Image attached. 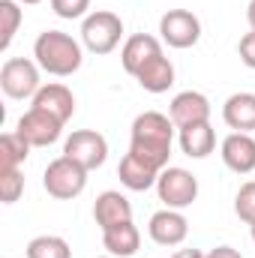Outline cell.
<instances>
[{
	"label": "cell",
	"instance_id": "cell-1",
	"mask_svg": "<svg viewBox=\"0 0 255 258\" xmlns=\"http://www.w3.org/2000/svg\"><path fill=\"white\" fill-rule=\"evenodd\" d=\"M174 123L162 111H141L132 120L129 135V153H135L141 162L153 165L156 171L168 168L171 159V144H174Z\"/></svg>",
	"mask_w": 255,
	"mask_h": 258
},
{
	"label": "cell",
	"instance_id": "cell-2",
	"mask_svg": "<svg viewBox=\"0 0 255 258\" xmlns=\"http://www.w3.org/2000/svg\"><path fill=\"white\" fill-rule=\"evenodd\" d=\"M33 57H36L39 69H45L48 75L66 78V75L81 69L84 48L78 39H72L63 30H42L33 42Z\"/></svg>",
	"mask_w": 255,
	"mask_h": 258
},
{
	"label": "cell",
	"instance_id": "cell-3",
	"mask_svg": "<svg viewBox=\"0 0 255 258\" xmlns=\"http://www.w3.org/2000/svg\"><path fill=\"white\" fill-rule=\"evenodd\" d=\"M120 39H123V21H120V15H114L108 9L90 12L81 21V45L90 54H111L120 45Z\"/></svg>",
	"mask_w": 255,
	"mask_h": 258
},
{
	"label": "cell",
	"instance_id": "cell-4",
	"mask_svg": "<svg viewBox=\"0 0 255 258\" xmlns=\"http://www.w3.org/2000/svg\"><path fill=\"white\" fill-rule=\"evenodd\" d=\"M42 186L45 192L57 201H72L84 192L87 186V168H81L78 162H72L69 156H57L48 162L45 174H42Z\"/></svg>",
	"mask_w": 255,
	"mask_h": 258
},
{
	"label": "cell",
	"instance_id": "cell-5",
	"mask_svg": "<svg viewBox=\"0 0 255 258\" xmlns=\"http://www.w3.org/2000/svg\"><path fill=\"white\" fill-rule=\"evenodd\" d=\"M0 87L9 99H33L42 87L39 63L27 57H9L0 66Z\"/></svg>",
	"mask_w": 255,
	"mask_h": 258
},
{
	"label": "cell",
	"instance_id": "cell-6",
	"mask_svg": "<svg viewBox=\"0 0 255 258\" xmlns=\"http://www.w3.org/2000/svg\"><path fill=\"white\" fill-rule=\"evenodd\" d=\"M156 192H159V201L165 207L183 210L198 198V177L192 171H186V168H180V165H168V168L159 171Z\"/></svg>",
	"mask_w": 255,
	"mask_h": 258
},
{
	"label": "cell",
	"instance_id": "cell-7",
	"mask_svg": "<svg viewBox=\"0 0 255 258\" xmlns=\"http://www.w3.org/2000/svg\"><path fill=\"white\" fill-rule=\"evenodd\" d=\"M63 156H69L72 162H78L81 168L93 171V168H102L105 159H108V141L102 132L96 129H75L63 144Z\"/></svg>",
	"mask_w": 255,
	"mask_h": 258
},
{
	"label": "cell",
	"instance_id": "cell-8",
	"mask_svg": "<svg viewBox=\"0 0 255 258\" xmlns=\"http://www.w3.org/2000/svg\"><path fill=\"white\" fill-rule=\"evenodd\" d=\"M159 33H162L165 45L183 51V48L198 45V39H201V21L189 9H168L159 18Z\"/></svg>",
	"mask_w": 255,
	"mask_h": 258
},
{
	"label": "cell",
	"instance_id": "cell-9",
	"mask_svg": "<svg viewBox=\"0 0 255 258\" xmlns=\"http://www.w3.org/2000/svg\"><path fill=\"white\" fill-rule=\"evenodd\" d=\"M15 132H18L30 147H48V144H54V141L60 138L63 123H60L54 114H48V111H42V108H33V105H30V108L18 117Z\"/></svg>",
	"mask_w": 255,
	"mask_h": 258
},
{
	"label": "cell",
	"instance_id": "cell-10",
	"mask_svg": "<svg viewBox=\"0 0 255 258\" xmlns=\"http://www.w3.org/2000/svg\"><path fill=\"white\" fill-rule=\"evenodd\" d=\"M168 117L177 129L195 126V123H210V99L198 90H183L171 99Z\"/></svg>",
	"mask_w": 255,
	"mask_h": 258
},
{
	"label": "cell",
	"instance_id": "cell-11",
	"mask_svg": "<svg viewBox=\"0 0 255 258\" xmlns=\"http://www.w3.org/2000/svg\"><path fill=\"white\" fill-rule=\"evenodd\" d=\"M147 231H150V240L159 243V246H180L189 234V222L180 210H156L147 222Z\"/></svg>",
	"mask_w": 255,
	"mask_h": 258
},
{
	"label": "cell",
	"instance_id": "cell-12",
	"mask_svg": "<svg viewBox=\"0 0 255 258\" xmlns=\"http://www.w3.org/2000/svg\"><path fill=\"white\" fill-rule=\"evenodd\" d=\"M222 162L234 174H252L255 171V138L249 132H231L222 138Z\"/></svg>",
	"mask_w": 255,
	"mask_h": 258
},
{
	"label": "cell",
	"instance_id": "cell-13",
	"mask_svg": "<svg viewBox=\"0 0 255 258\" xmlns=\"http://www.w3.org/2000/svg\"><path fill=\"white\" fill-rule=\"evenodd\" d=\"M93 219H96V225L102 231H108L114 225H123V222H132V204H129V198L123 192L105 189L93 201Z\"/></svg>",
	"mask_w": 255,
	"mask_h": 258
},
{
	"label": "cell",
	"instance_id": "cell-14",
	"mask_svg": "<svg viewBox=\"0 0 255 258\" xmlns=\"http://www.w3.org/2000/svg\"><path fill=\"white\" fill-rule=\"evenodd\" d=\"M159 54H162V42H159L156 36H150V33H135V36H129L126 42H123V48H120V63H123V69L135 78V75L141 72V66L150 63V60L159 57Z\"/></svg>",
	"mask_w": 255,
	"mask_h": 258
},
{
	"label": "cell",
	"instance_id": "cell-15",
	"mask_svg": "<svg viewBox=\"0 0 255 258\" xmlns=\"http://www.w3.org/2000/svg\"><path fill=\"white\" fill-rule=\"evenodd\" d=\"M33 108H42V111L54 114L60 123H66L75 114V96L66 84H42L39 93L33 96Z\"/></svg>",
	"mask_w": 255,
	"mask_h": 258
},
{
	"label": "cell",
	"instance_id": "cell-16",
	"mask_svg": "<svg viewBox=\"0 0 255 258\" xmlns=\"http://www.w3.org/2000/svg\"><path fill=\"white\" fill-rule=\"evenodd\" d=\"M222 120L234 132H255V93H231L222 105Z\"/></svg>",
	"mask_w": 255,
	"mask_h": 258
},
{
	"label": "cell",
	"instance_id": "cell-17",
	"mask_svg": "<svg viewBox=\"0 0 255 258\" xmlns=\"http://www.w3.org/2000/svg\"><path fill=\"white\" fill-rule=\"evenodd\" d=\"M117 177H120V183H123L126 189H132V192H147L150 186H156L159 171H156L153 165L141 162L135 153H126V156L120 159V165H117Z\"/></svg>",
	"mask_w": 255,
	"mask_h": 258
},
{
	"label": "cell",
	"instance_id": "cell-18",
	"mask_svg": "<svg viewBox=\"0 0 255 258\" xmlns=\"http://www.w3.org/2000/svg\"><path fill=\"white\" fill-rule=\"evenodd\" d=\"M135 81H138L141 90H147V93H165V90L174 87V63H171L165 54H159V57H153L150 63L141 66V72L135 75Z\"/></svg>",
	"mask_w": 255,
	"mask_h": 258
},
{
	"label": "cell",
	"instance_id": "cell-19",
	"mask_svg": "<svg viewBox=\"0 0 255 258\" xmlns=\"http://www.w3.org/2000/svg\"><path fill=\"white\" fill-rule=\"evenodd\" d=\"M102 246L105 252L114 258H132L141 246V231L132 225V222H123V225H114L108 231H102Z\"/></svg>",
	"mask_w": 255,
	"mask_h": 258
},
{
	"label": "cell",
	"instance_id": "cell-20",
	"mask_svg": "<svg viewBox=\"0 0 255 258\" xmlns=\"http://www.w3.org/2000/svg\"><path fill=\"white\" fill-rule=\"evenodd\" d=\"M177 141H180V150L192 156V159H204L213 153L216 147V132L210 123H195V126L177 129Z\"/></svg>",
	"mask_w": 255,
	"mask_h": 258
},
{
	"label": "cell",
	"instance_id": "cell-21",
	"mask_svg": "<svg viewBox=\"0 0 255 258\" xmlns=\"http://www.w3.org/2000/svg\"><path fill=\"white\" fill-rule=\"evenodd\" d=\"M27 156H30V144L18 132H3L0 135V171L18 168Z\"/></svg>",
	"mask_w": 255,
	"mask_h": 258
},
{
	"label": "cell",
	"instance_id": "cell-22",
	"mask_svg": "<svg viewBox=\"0 0 255 258\" xmlns=\"http://www.w3.org/2000/svg\"><path fill=\"white\" fill-rule=\"evenodd\" d=\"M27 258H72V249L57 234H39L27 243Z\"/></svg>",
	"mask_w": 255,
	"mask_h": 258
},
{
	"label": "cell",
	"instance_id": "cell-23",
	"mask_svg": "<svg viewBox=\"0 0 255 258\" xmlns=\"http://www.w3.org/2000/svg\"><path fill=\"white\" fill-rule=\"evenodd\" d=\"M0 21H3V27H0V48L6 51L9 45H12V39H15V33H18V27H21V9H18V0H0Z\"/></svg>",
	"mask_w": 255,
	"mask_h": 258
},
{
	"label": "cell",
	"instance_id": "cell-24",
	"mask_svg": "<svg viewBox=\"0 0 255 258\" xmlns=\"http://www.w3.org/2000/svg\"><path fill=\"white\" fill-rule=\"evenodd\" d=\"M24 192V174L18 168H9V171H0V198L3 204H15Z\"/></svg>",
	"mask_w": 255,
	"mask_h": 258
},
{
	"label": "cell",
	"instance_id": "cell-25",
	"mask_svg": "<svg viewBox=\"0 0 255 258\" xmlns=\"http://www.w3.org/2000/svg\"><path fill=\"white\" fill-rule=\"evenodd\" d=\"M234 213L246 222V225H252L255 222V180H246L237 195H234Z\"/></svg>",
	"mask_w": 255,
	"mask_h": 258
},
{
	"label": "cell",
	"instance_id": "cell-26",
	"mask_svg": "<svg viewBox=\"0 0 255 258\" xmlns=\"http://www.w3.org/2000/svg\"><path fill=\"white\" fill-rule=\"evenodd\" d=\"M51 9H54L57 18L75 21V18H87L90 0H51Z\"/></svg>",
	"mask_w": 255,
	"mask_h": 258
},
{
	"label": "cell",
	"instance_id": "cell-27",
	"mask_svg": "<svg viewBox=\"0 0 255 258\" xmlns=\"http://www.w3.org/2000/svg\"><path fill=\"white\" fill-rule=\"evenodd\" d=\"M237 54H240V60H243V66H249V69H255V30H249V33H243V36H240Z\"/></svg>",
	"mask_w": 255,
	"mask_h": 258
},
{
	"label": "cell",
	"instance_id": "cell-28",
	"mask_svg": "<svg viewBox=\"0 0 255 258\" xmlns=\"http://www.w3.org/2000/svg\"><path fill=\"white\" fill-rule=\"evenodd\" d=\"M204 258H243L234 246H216V249H210V252H204Z\"/></svg>",
	"mask_w": 255,
	"mask_h": 258
},
{
	"label": "cell",
	"instance_id": "cell-29",
	"mask_svg": "<svg viewBox=\"0 0 255 258\" xmlns=\"http://www.w3.org/2000/svg\"><path fill=\"white\" fill-rule=\"evenodd\" d=\"M171 258H204L201 249H180V252H174Z\"/></svg>",
	"mask_w": 255,
	"mask_h": 258
},
{
	"label": "cell",
	"instance_id": "cell-30",
	"mask_svg": "<svg viewBox=\"0 0 255 258\" xmlns=\"http://www.w3.org/2000/svg\"><path fill=\"white\" fill-rule=\"evenodd\" d=\"M246 21H249V27L255 30V0H249V6H246Z\"/></svg>",
	"mask_w": 255,
	"mask_h": 258
},
{
	"label": "cell",
	"instance_id": "cell-31",
	"mask_svg": "<svg viewBox=\"0 0 255 258\" xmlns=\"http://www.w3.org/2000/svg\"><path fill=\"white\" fill-rule=\"evenodd\" d=\"M18 3H24V6H36V3H42V0H18Z\"/></svg>",
	"mask_w": 255,
	"mask_h": 258
},
{
	"label": "cell",
	"instance_id": "cell-32",
	"mask_svg": "<svg viewBox=\"0 0 255 258\" xmlns=\"http://www.w3.org/2000/svg\"><path fill=\"white\" fill-rule=\"evenodd\" d=\"M249 234H252V240H255V222H252V225H249Z\"/></svg>",
	"mask_w": 255,
	"mask_h": 258
},
{
	"label": "cell",
	"instance_id": "cell-33",
	"mask_svg": "<svg viewBox=\"0 0 255 258\" xmlns=\"http://www.w3.org/2000/svg\"><path fill=\"white\" fill-rule=\"evenodd\" d=\"M102 258H114V255H102Z\"/></svg>",
	"mask_w": 255,
	"mask_h": 258
}]
</instances>
